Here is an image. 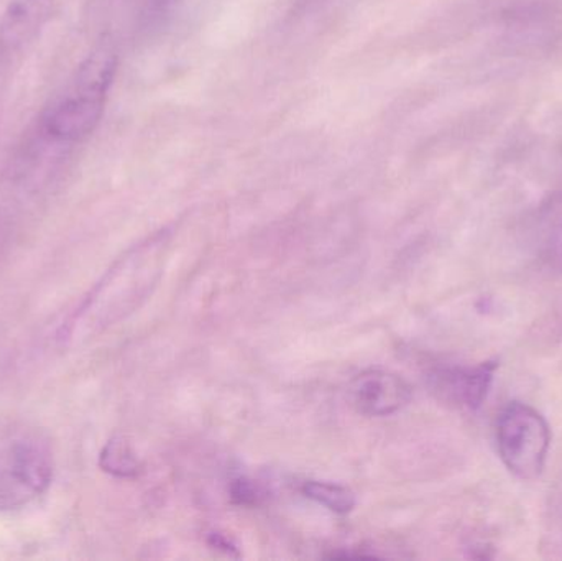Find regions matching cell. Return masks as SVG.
<instances>
[{"label": "cell", "instance_id": "6da1fadb", "mask_svg": "<svg viewBox=\"0 0 562 561\" xmlns=\"http://www.w3.org/2000/svg\"><path fill=\"white\" fill-rule=\"evenodd\" d=\"M167 246V233H160L122 254L59 325L56 341L63 348L86 345L140 308L164 273Z\"/></svg>", "mask_w": 562, "mask_h": 561}, {"label": "cell", "instance_id": "7a4b0ae2", "mask_svg": "<svg viewBox=\"0 0 562 561\" xmlns=\"http://www.w3.org/2000/svg\"><path fill=\"white\" fill-rule=\"evenodd\" d=\"M117 72V56L108 46L92 52L79 65L65 91L38 121L40 138L58 147H72L91 137L101 122Z\"/></svg>", "mask_w": 562, "mask_h": 561}, {"label": "cell", "instance_id": "3957f363", "mask_svg": "<svg viewBox=\"0 0 562 561\" xmlns=\"http://www.w3.org/2000/svg\"><path fill=\"white\" fill-rule=\"evenodd\" d=\"M55 471L52 445L42 431L0 428V510L19 509L48 491Z\"/></svg>", "mask_w": 562, "mask_h": 561}, {"label": "cell", "instance_id": "277c9868", "mask_svg": "<svg viewBox=\"0 0 562 561\" xmlns=\"http://www.w3.org/2000/svg\"><path fill=\"white\" fill-rule=\"evenodd\" d=\"M497 447L512 474L524 481L537 480L550 453V425L530 405L510 402L498 417Z\"/></svg>", "mask_w": 562, "mask_h": 561}, {"label": "cell", "instance_id": "5b68a950", "mask_svg": "<svg viewBox=\"0 0 562 561\" xmlns=\"http://www.w3.org/2000/svg\"><path fill=\"white\" fill-rule=\"evenodd\" d=\"M412 397L408 381L386 369H367L347 385L350 405L366 417H390L405 408Z\"/></svg>", "mask_w": 562, "mask_h": 561}, {"label": "cell", "instance_id": "8992f818", "mask_svg": "<svg viewBox=\"0 0 562 561\" xmlns=\"http://www.w3.org/2000/svg\"><path fill=\"white\" fill-rule=\"evenodd\" d=\"M56 0H10L0 15V66L15 61L38 38Z\"/></svg>", "mask_w": 562, "mask_h": 561}, {"label": "cell", "instance_id": "52a82bcc", "mask_svg": "<svg viewBox=\"0 0 562 561\" xmlns=\"http://www.w3.org/2000/svg\"><path fill=\"white\" fill-rule=\"evenodd\" d=\"M495 369V362H484L477 368L441 369L432 374V388L452 404L477 408L487 397Z\"/></svg>", "mask_w": 562, "mask_h": 561}, {"label": "cell", "instance_id": "ba28073f", "mask_svg": "<svg viewBox=\"0 0 562 561\" xmlns=\"http://www.w3.org/2000/svg\"><path fill=\"white\" fill-rule=\"evenodd\" d=\"M99 467L105 473L122 480L138 476L142 471L140 460L132 450L131 444L122 437L112 438L105 444L99 457Z\"/></svg>", "mask_w": 562, "mask_h": 561}, {"label": "cell", "instance_id": "9c48e42d", "mask_svg": "<svg viewBox=\"0 0 562 561\" xmlns=\"http://www.w3.org/2000/svg\"><path fill=\"white\" fill-rule=\"evenodd\" d=\"M301 494L326 507L334 514H349L356 507V494L349 487L326 481H304L300 487Z\"/></svg>", "mask_w": 562, "mask_h": 561}]
</instances>
